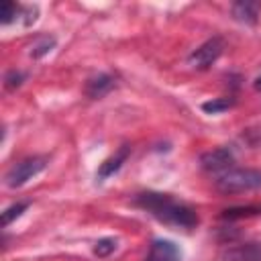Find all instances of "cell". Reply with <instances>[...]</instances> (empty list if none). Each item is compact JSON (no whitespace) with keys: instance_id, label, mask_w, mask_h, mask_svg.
<instances>
[{"instance_id":"cell-9","label":"cell","mask_w":261,"mask_h":261,"mask_svg":"<svg viewBox=\"0 0 261 261\" xmlns=\"http://www.w3.org/2000/svg\"><path fill=\"white\" fill-rule=\"evenodd\" d=\"M112 88H114V77L108 75V73H98V75H94V77H90V80L86 82V88H84V90H86V96H88V98L100 100V98H104L106 94H110Z\"/></svg>"},{"instance_id":"cell-7","label":"cell","mask_w":261,"mask_h":261,"mask_svg":"<svg viewBox=\"0 0 261 261\" xmlns=\"http://www.w3.org/2000/svg\"><path fill=\"white\" fill-rule=\"evenodd\" d=\"M128 155H130V147H128V145H122L114 155H110L108 159H104V161L100 163L98 173H96V179H98V181H104V179H108L110 175H114V173L122 167V163L128 159Z\"/></svg>"},{"instance_id":"cell-11","label":"cell","mask_w":261,"mask_h":261,"mask_svg":"<svg viewBox=\"0 0 261 261\" xmlns=\"http://www.w3.org/2000/svg\"><path fill=\"white\" fill-rule=\"evenodd\" d=\"M261 214V204H251V206H234L222 210L220 218L224 220H239V218H249V216H259Z\"/></svg>"},{"instance_id":"cell-10","label":"cell","mask_w":261,"mask_h":261,"mask_svg":"<svg viewBox=\"0 0 261 261\" xmlns=\"http://www.w3.org/2000/svg\"><path fill=\"white\" fill-rule=\"evenodd\" d=\"M230 10H232V16H234L239 22L255 24V22H257V16H259V10H261V2L241 0V2H234Z\"/></svg>"},{"instance_id":"cell-18","label":"cell","mask_w":261,"mask_h":261,"mask_svg":"<svg viewBox=\"0 0 261 261\" xmlns=\"http://www.w3.org/2000/svg\"><path fill=\"white\" fill-rule=\"evenodd\" d=\"M255 90H257V92H261V75L255 80Z\"/></svg>"},{"instance_id":"cell-6","label":"cell","mask_w":261,"mask_h":261,"mask_svg":"<svg viewBox=\"0 0 261 261\" xmlns=\"http://www.w3.org/2000/svg\"><path fill=\"white\" fill-rule=\"evenodd\" d=\"M179 259H181L179 247L167 239H155L145 257V261H179Z\"/></svg>"},{"instance_id":"cell-15","label":"cell","mask_w":261,"mask_h":261,"mask_svg":"<svg viewBox=\"0 0 261 261\" xmlns=\"http://www.w3.org/2000/svg\"><path fill=\"white\" fill-rule=\"evenodd\" d=\"M116 247H118L116 239H110V237H106V239H100V241L94 245V255L104 259V257L112 255V253L116 251Z\"/></svg>"},{"instance_id":"cell-3","label":"cell","mask_w":261,"mask_h":261,"mask_svg":"<svg viewBox=\"0 0 261 261\" xmlns=\"http://www.w3.org/2000/svg\"><path fill=\"white\" fill-rule=\"evenodd\" d=\"M47 165V157L35 155V157H27L18 163H14L8 171H6V186L8 188H20L24 186L29 179H33L35 175H39Z\"/></svg>"},{"instance_id":"cell-4","label":"cell","mask_w":261,"mask_h":261,"mask_svg":"<svg viewBox=\"0 0 261 261\" xmlns=\"http://www.w3.org/2000/svg\"><path fill=\"white\" fill-rule=\"evenodd\" d=\"M224 51V41L222 37H212L208 41H204L198 49H194L188 57V63L196 69H208Z\"/></svg>"},{"instance_id":"cell-13","label":"cell","mask_w":261,"mask_h":261,"mask_svg":"<svg viewBox=\"0 0 261 261\" xmlns=\"http://www.w3.org/2000/svg\"><path fill=\"white\" fill-rule=\"evenodd\" d=\"M22 16V6L14 4V2H4L2 8H0V22L6 27L14 20H18Z\"/></svg>"},{"instance_id":"cell-16","label":"cell","mask_w":261,"mask_h":261,"mask_svg":"<svg viewBox=\"0 0 261 261\" xmlns=\"http://www.w3.org/2000/svg\"><path fill=\"white\" fill-rule=\"evenodd\" d=\"M27 208H29V202H16V204L8 206V208L2 212V224L8 226V224H10L14 218H18Z\"/></svg>"},{"instance_id":"cell-1","label":"cell","mask_w":261,"mask_h":261,"mask_svg":"<svg viewBox=\"0 0 261 261\" xmlns=\"http://www.w3.org/2000/svg\"><path fill=\"white\" fill-rule=\"evenodd\" d=\"M133 204L141 210H145L147 214H151L155 220H159L161 224L173 226V228H181V230H192L198 226L200 218L198 212L186 204L175 200L169 194H161V192H141L135 194Z\"/></svg>"},{"instance_id":"cell-12","label":"cell","mask_w":261,"mask_h":261,"mask_svg":"<svg viewBox=\"0 0 261 261\" xmlns=\"http://www.w3.org/2000/svg\"><path fill=\"white\" fill-rule=\"evenodd\" d=\"M232 106H234V98L232 96H222V98H214L210 102H204L202 110L208 112V114H218V112H224Z\"/></svg>"},{"instance_id":"cell-14","label":"cell","mask_w":261,"mask_h":261,"mask_svg":"<svg viewBox=\"0 0 261 261\" xmlns=\"http://www.w3.org/2000/svg\"><path fill=\"white\" fill-rule=\"evenodd\" d=\"M53 47H55V39H53V37H41V39H37V43H33V47H31V57L39 59V57L47 55Z\"/></svg>"},{"instance_id":"cell-5","label":"cell","mask_w":261,"mask_h":261,"mask_svg":"<svg viewBox=\"0 0 261 261\" xmlns=\"http://www.w3.org/2000/svg\"><path fill=\"white\" fill-rule=\"evenodd\" d=\"M232 163H234V153L228 147H218V149L206 151L200 157V167L208 173H214V175L228 171L232 167Z\"/></svg>"},{"instance_id":"cell-8","label":"cell","mask_w":261,"mask_h":261,"mask_svg":"<svg viewBox=\"0 0 261 261\" xmlns=\"http://www.w3.org/2000/svg\"><path fill=\"white\" fill-rule=\"evenodd\" d=\"M224 261H261V243H241L224 251Z\"/></svg>"},{"instance_id":"cell-17","label":"cell","mask_w":261,"mask_h":261,"mask_svg":"<svg viewBox=\"0 0 261 261\" xmlns=\"http://www.w3.org/2000/svg\"><path fill=\"white\" fill-rule=\"evenodd\" d=\"M22 80H24V73H20V71H16V69L8 71V73H6V77H4V82H6V88H8V90L18 88V86L22 84Z\"/></svg>"},{"instance_id":"cell-2","label":"cell","mask_w":261,"mask_h":261,"mask_svg":"<svg viewBox=\"0 0 261 261\" xmlns=\"http://www.w3.org/2000/svg\"><path fill=\"white\" fill-rule=\"evenodd\" d=\"M214 186L222 194H239L261 188V169L251 167H230L228 171L216 175Z\"/></svg>"}]
</instances>
